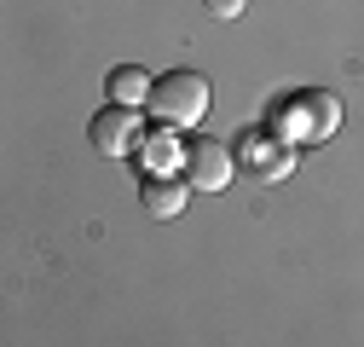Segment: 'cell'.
<instances>
[{
	"instance_id": "6da1fadb",
	"label": "cell",
	"mask_w": 364,
	"mask_h": 347,
	"mask_svg": "<svg viewBox=\"0 0 364 347\" xmlns=\"http://www.w3.org/2000/svg\"><path fill=\"white\" fill-rule=\"evenodd\" d=\"M208 75H197V70H168L162 81H156V93H151V116L156 122H168V127H197L203 116H208Z\"/></svg>"
},
{
	"instance_id": "7a4b0ae2",
	"label": "cell",
	"mask_w": 364,
	"mask_h": 347,
	"mask_svg": "<svg viewBox=\"0 0 364 347\" xmlns=\"http://www.w3.org/2000/svg\"><path fill=\"white\" fill-rule=\"evenodd\" d=\"M278 127L284 139H295V145H306V139H330L336 127H341V99L336 93H324V87H312V93H295L284 110H278Z\"/></svg>"
},
{
	"instance_id": "3957f363",
	"label": "cell",
	"mask_w": 364,
	"mask_h": 347,
	"mask_svg": "<svg viewBox=\"0 0 364 347\" xmlns=\"http://www.w3.org/2000/svg\"><path fill=\"white\" fill-rule=\"evenodd\" d=\"M237 162L255 174V180H284V174L295 168V139H284L278 127H272V134H243L237 139Z\"/></svg>"
},
{
	"instance_id": "277c9868",
	"label": "cell",
	"mask_w": 364,
	"mask_h": 347,
	"mask_svg": "<svg viewBox=\"0 0 364 347\" xmlns=\"http://www.w3.org/2000/svg\"><path fill=\"white\" fill-rule=\"evenodd\" d=\"M232 174H237V156L225 151L220 139H191L186 145V180H191V191H225L232 186Z\"/></svg>"
},
{
	"instance_id": "5b68a950",
	"label": "cell",
	"mask_w": 364,
	"mask_h": 347,
	"mask_svg": "<svg viewBox=\"0 0 364 347\" xmlns=\"http://www.w3.org/2000/svg\"><path fill=\"white\" fill-rule=\"evenodd\" d=\"M87 134H93V151L99 156H139V110H122V105H110V110H99L93 116V127H87Z\"/></svg>"
},
{
	"instance_id": "8992f818",
	"label": "cell",
	"mask_w": 364,
	"mask_h": 347,
	"mask_svg": "<svg viewBox=\"0 0 364 347\" xmlns=\"http://www.w3.org/2000/svg\"><path fill=\"white\" fill-rule=\"evenodd\" d=\"M105 93H110V105H122V110H151V93H156V81H151L139 64H122V70H110Z\"/></svg>"
},
{
	"instance_id": "52a82bcc",
	"label": "cell",
	"mask_w": 364,
	"mask_h": 347,
	"mask_svg": "<svg viewBox=\"0 0 364 347\" xmlns=\"http://www.w3.org/2000/svg\"><path fill=\"white\" fill-rule=\"evenodd\" d=\"M139 156H145L151 174H173V168H186V139H179V127L156 122V134L139 139Z\"/></svg>"
},
{
	"instance_id": "ba28073f",
	"label": "cell",
	"mask_w": 364,
	"mask_h": 347,
	"mask_svg": "<svg viewBox=\"0 0 364 347\" xmlns=\"http://www.w3.org/2000/svg\"><path fill=\"white\" fill-rule=\"evenodd\" d=\"M186 191H191V180H179V174H151L145 180V214L151 220H173L186 208Z\"/></svg>"
},
{
	"instance_id": "9c48e42d",
	"label": "cell",
	"mask_w": 364,
	"mask_h": 347,
	"mask_svg": "<svg viewBox=\"0 0 364 347\" xmlns=\"http://www.w3.org/2000/svg\"><path fill=\"white\" fill-rule=\"evenodd\" d=\"M203 6H208L214 18H243V12H249V0H203Z\"/></svg>"
}]
</instances>
